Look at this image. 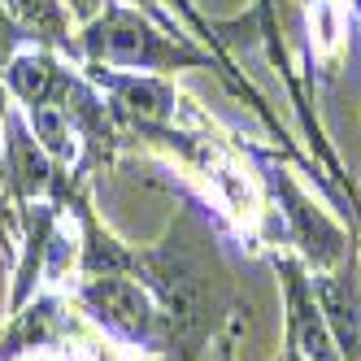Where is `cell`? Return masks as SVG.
Returning <instances> with one entry per match:
<instances>
[{"mask_svg":"<svg viewBox=\"0 0 361 361\" xmlns=\"http://www.w3.org/2000/svg\"><path fill=\"white\" fill-rule=\"evenodd\" d=\"M87 53L105 57V61H122V66H170V61H192L188 48L170 44L166 35H157L126 9H109L105 18L87 31Z\"/></svg>","mask_w":361,"mask_h":361,"instance_id":"1","label":"cell"},{"mask_svg":"<svg viewBox=\"0 0 361 361\" xmlns=\"http://www.w3.org/2000/svg\"><path fill=\"white\" fill-rule=\"evenodd\" d=\"M79 300L100 326H109L114 335H122V340L148 344L152 335H157L161 314L152 309V300H148V292L140 283L122 279V274H96L92 283H83Z\"/></svg>","mask_w":361,"mask_h":361,"instance_id":"2","label":"cell"},{"mask_svg":"<svg viewBox=\"0 0 361 361\" xmlns=\"http://www.w3.org/2000/svg\"><path fill=\"white\" fill-rule=\"evenodd\" d=\"M0 174H5V183L18 200H35L39 192H48L57 183V170H53V157L44 152V144L27 131V122L18 114L5 109V161H0Z\"/></svg>","mask_w":361,"mask_h":361,"instance_id":"3","label":"cell"},{"mask_svg":"<svg viewBox=\"0 0 361 361\" xmlns=\"http://www.w3.org/2000/svg\"><path fill=\"white\" fill-rule=\"evenodd\" d=\"M66 79L70 74L57 70L53 57H44V53H22V57H9V66H5V83L27 109L44 105V100H57Z\"/></svg>","mask_w":361,"mask_h":361,"instance_id":"4","label":"cell"},{"mask_svg":"<svg viewBox=\"0 0 361 361\" xmlns=\"http://www.w3.org/2000/svg\"><path fill=\"white\" fill-rule=\"evenodd\" d=\"M0 9L9 13V22L22 31V39L70 48V22H66L61 0H0Z\"/></svg>","mask_w":361,"mask_h":361,"instance_id":"5","label":"cell"},{"mask_svg":"<svg viewBox=\"0 0 361 361\" xmlns=\"http://www.w3.org/2000/svg\"><path fill=\"white\" fill-rule=\"evenodd\" d=\"M27 114H31L35 140L44 144L48 157L70 161V152H74V118H70V109L61 105V100H44V105H35Z\"/></svg>","mask_w":361,"mask_h":361,"instance_id":"6","label":"cell"},{"mask_svg":"<svg viewBox=\"0 0 361 361\" xmlns=\"http://www.w3.org/2000/svg\"><path fill=\"white\" fill-rule=\"evenodd\" d=\"M288 204H292V222L300 226V244H305V252L309 257H314V262H331V257L335 252H340V235H335V231L314 214V209H309V204L296 196V192H288Z\"/></svg>","mask_w":361,"mask_h":361,"instance_id":"7","label":"cell"},{"mask_svg":"<svg viewBox=\"0 0 361 361\" xmlns=\"http://www.w3.org/2000/svg\"><path fill=\"white\" fill-rule=\"evenodd\" d=\"M292 300H296V335H300V348L314 357V361H340V357H335V344H331L326 326H322V314L300 296V288H296Z\"/></svg>","mask_w":361,"mask_h":361,"instance_id":"8","label":"cell"},{"mask_svg":"<svg viewBox=\"0 0 361 361\" xmlns=\"http://www.w3.org/2000/svg\"><path fill=\"white\" fill-rule=\"evenodd\" d=\"M122 92L131 100V109H140V114H166V105H170V92L157 83H126Z\"/></svg>","mask_w":361,"mask_h":361,"instance_id":"9","label":"cell"},{"mask_svg":"<svg viewBox=\"0 0 361 361\" xmlns=\"http://www.w3.org/2000/svg\"><path fill=\"white\" fill-rule=\"evenodd\" d=\"M22 39V31L9 22V13L0 9V61H9V53H13V44Z\"/></svg>","mask_w":361,"mask_h":361,"instance_id":"10","label":"cell"},{"mask_svg":"<svg viewBox=\"0 0 361 361\" xmlns=\"http://www.w3.org/2000/svg\"><path fill=\"white\" fill-rule=\"evenodd\" d=\"M70 5H74V13H83V18H87V13L100 5V0H70Z\"/></svg>","mask_w":361,"mask_h":361,"instance_id":"11","label":"cell"},{"mask_svg":"<svg viewBox=\"0 0 361 361\" xmlns=\"http://www.w3.org/2000/svg\"><path fill=\"white\" fill-rule=\"evenodd\" d=\"M0 122H5V92H0Z\"/></svg>","mask_w":361,"mask_h":361,"instance_id":"12","label":"cell"}]
</instances>
